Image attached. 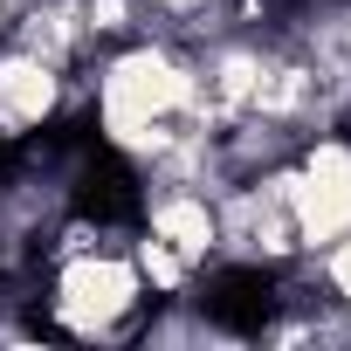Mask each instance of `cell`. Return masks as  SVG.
Segmentation results:
<instances>
[{
    "label": "cell",
    "instance_id": "obj_2",
    "mask_svg": "<svg viewBox=\"0 0 351 351\" xmlns=\"http://www.w3.org/2000/svg\"><path fill=\"white\" fill-rule=\"evenodd\" d=\"M193 303H200L207 324L255 337V330H269L276 310H282V276H276V269H255V262H234V269H214Z\"/></svg>",
    "mask_w": 351,
    "mask_h": 351
},
{
    "label": "cell",
    "instance_id": "obj_1",
    "mask_svg": "<svg viewBox=\"0 0 351 351\" xmlns=\"http://www.w3.org/2000/svg\"><path fill=\"white\" fill-rule=\"evenodd\" d=\"M69 207L97 228V234H117V228H138L145 221V180L138 165L117 152V145H83L69 158Z\"/></svg>",
    "mask_w": 351,
    "mask_h": 351
}]
</instances>
